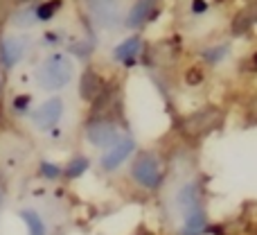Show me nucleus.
I'll list each match as a JSON object with an SVG mask.
<instances>
[{"label": "nucleus", "mask_w": 257, "mask_h": 235, "mask_svg": "<svg viewBox=\"0 0 257 235\" xmlns=\"http://www.w3.org/2000/svg\"><path fill=\"white\" fill-rule=\"evenodd\" d=\"M199 82H201V75L196 70L187 72V84H199Z\"/></svg>", "instance_id": "obj_22"}, {"label": "nucleus", "mask_w": 257, "mask_h": 235, "mask_svg": "<svg viewBox=\"0 0 257 235\" xmlns=\"http://www.w3.org/2000/svg\"><path fill=\"white\" fill-rule=\"evenodd\" d=\"M0 201H3V197H0Z\"/></svg>", "instance_id": "obj_25"}, {"label": "nucleus", "mask_w": 257, "mask_h": 235, "mask_svg": "<svg viewBox=\"0 0 257 235\" xmlns=\"http://www.w3.org/2000/svg\"><path fill=\"white\" fill-rule=\"evenodd\" d=\"M25 39H18V36H5L0 41V61L5 68H14L25 54Z\"/></svg>", "instance_id": "obj_8"}, {"label": "nucleus", "mask_w": 257, "mask_h": 235, "mask_svg": "<svg viewBox=\"0 0 257 235\" xmlns=\"http://www.w3.org/2000/svg\"><path fill=\"white\" fill-rule=\"evenodd\" d=\"M205 9H208V3H205V0H194V3H192V12L194 14H203Z\"/></svg>", "instance_id": "obj_21"}, {"label": "nucleus", "mask_w": 257, "mask_h": 235, "mask_svg": "<svg viewBox=\"0 0 257 235\" xmlns=\"http://www.w3.org/2000/svg\"><path fill=\"white\" fill-rule=\"evenodd\" d=\"M176 201H178V208H181L183 215H190V213H194V210H203V206H201V192H199L196 183H187L185 188H181Z\"/></svg>", "instance_id": "obj_9"}, {"label": "nucleus", "mask_w": 257, "mask_h": 235, "mask_svg": "<svg viewBox=\"0 0 257 235\" xmlns=\"http://www.w3.org/2000/svg\"><path fill=\"white\" fill-rule=\"evenodd\" d=\"M21 219L25 222L27 233H30V235H45V233H48V228H45V222L41 219V215L36 213V210H32V208L21 210Z\"/></svg>", "instance_id": "obj_14"}, {"label": "nucleus", "mask_w": 257, "mask_h": 235, "mask_svg": "<svg viewBox=\"0 0 257 235\" xmlns=\"http://www.w3.org/2000/svg\"><path fill=\"white\" fill-rule=\"evenodd\" d=\"M228 54V45H217V48H208L203 52V59L208 63H219Z\"/></svg>", "instance_id": "obj_18"}, {"label": "nucleus", "mask_w": 257, "mask_h": 235, "mask_svg": "<svg viewBox=\"0 0 257 235\" xmlns=\"http://www.w3.org/2000/svg\"><path fill=\"white\" fill-rule=\"evenodd\" d=\"M133 149H136V142H133L131 138H117V140L106 149V154L102 156V168L106 170V172L120 168L128 156L133 154Z\"/></svg>", "instance_id": "obj_7"}, {"label": "nucleus", "mask_w": 257, "mask_h": 235, "mask_svg": "<svg viewBox=\"0 0 257 235\" xmlns=\"http://www.w3.org/2000/svg\"><path fill=\"white\" fill-rule=\"evenodd\" d=\"M151 16H154V0H138L126 16V27L136 30V27L145 25Z\"/></svg>", "instance_id": "obj_11"}, {"label": "nucleus", "mask_w": 257, "mask_h": 235, "mask_svg": "<svg viewBox=\"0 0 257 235\" xmlns=\"http://www.w3.org/2000/svg\"><path fill=\"white\" fill-rule=\"evenodd\" d=\"M0 89H3V82H0Z\"/></svg>", "instance_id": "obj_24"}, {"label": "nucleus", "mask_w": 257, "mask_h": 235, "mask_svg": "<svg viewBox=\"0 0 257 235\" xmlns=\"http://www.w3.org/2000/svg\"><path fill=\"white\" fill-rule=\"evenodd\" d=\"M72 75H75V66H72L70 57H66V54H50L41 63L39 72H36V82L45 91H59L72 80Z\"/></svg>", "instance_id": "obj_1"}, {"label": "nucleus", "mask_w": 257, "mask_h": 235, "mask_svg": "<svg viewBox=\"0 0 257 235\" xmlns=\"http://www.w3.org/2000/svg\"><path fill=\"white\" fill-rule=\"evenodd\" d=\"M255 63H257V54H255Z\"/></svg>", "instance_id": "obj_23"}, {"label": "nucleus", "mask_w": 257, "mask_h": 235, "mask_svg": "<svg viewBox=\"0 0 257 235\" xmlns=\"http://www.w3.org/2000/svg\"><path fill=\"white\" fill-rule=\"evenodd\" d=\"M219 124H221V113H219L217 109H201V111L192 113V116H187L183 120L181 129L187 136L196 138V136H203V133L217 129Z\"/></svg>", "instance_id": "obj_3"}, {"label": "nucleus", "mask_w": 257, "mask_h": 235, "mask_svg": "<svg viewBox=\"0 0 257 235\" xmlns=\"http://www.w3.org/2000/svg\"><path fill=\"white\" fill-rule=\"evenodd\" d=\"M95 23L104 30H113L120 21V0H88Z\"/></svg>", "instance_id": "obj_4"}, {"label": "nucleus", "mask_w": 257, "mask_h": 235, "mask_svg": "<svg viewBox=\"0 0 257 235\" xmlns=\"http://www.w3.org/2000/svg\"><path fill=\"white\" fill-rule=\"evenodd\" d=\"M208 226V219H205V210H194L190 215H183V228L181 235H201Z\"/></svg>", "instance_id": "obj_13"}, {"label": "nucleus", "mask_w": 257, "mask_h": 235, "mask_svg": "<svg viewBox=\"0 0 257 235\" xmlns=\"http://www.w3.org/2000/svg\"><path fill=\"white\" fill-rule=\"evenodd\" d=\"M253 23H257V5L248 7L246 12H241L239 16L235 18V25H232V27H235V32L239 34V32H246V30H248Z\"/></svg>", "instance_id": "obj_15"}, {"label": "nucleus", "mask_w": 257, "mask_h": 235, "mask_svg": "<svg viewBox=\"0 0 257 235\" xmlns=\"http://www.w3.org/2000/svg\"><path fill=\"white\" fill-rule=\"evenodd\" d=\"M140 48H142L140 36H131V39L122 41V43L113 50V59L126 63V66H133V63H136V57L140 54Z\"/></svg>", "instance_id": "obj_10"}, {"label": "nucleus", "mask_w": 257, "mask_h": 235, "mask_svg": "<svg viewBox=\"0 0 257 235\" xmlns=\"http://www.w3.org/2000/svg\"><path fill=\"white\" fill-rule=\"evenodd\" d=\"M86 136L95 147H111L117 140V124L111 120H93L86 127Z\"/></svg>", "instance_id": "obj_6"}, {"label": "nucleus", "mask_w": 257, "mask_h": 235, "mask_svg": "<svg viewBox=\"0 0 257 235\" xmlns=\"http://www.w3.org/2000/svg\"><path fill=\"white\" fill-rule=\"evenodd\" d=\"M131 174L142 188H149V190L158 188L160 181H163V170H160L158 161H156L154 156H149V154H142V156H138V159L133 161Z\"/></svg>", "instance_id": "obj_2"}, {"label": "nucleus", "mask_w": 257, "mask_h": 235, "mask_svg": "<svg viewBox=\"0 0 257 235\" xmlns=\"http://www.w3.org/2000/svg\"><path fill=\"white\" fill-rule=\"evenodd\" d=\"M41 174L48 179H57L59 174H61V170H59L54 163H41Z\"/></svg>", "instance_id": "obj_19"}, {"label": "nucleus", "mask_w": 257, "mask_h": 235, "mask_svg": "<svg viewBox=\"0 0 257 235\" xmlns=\"http://www.w3.org/2000/svg\"><path fill=\"white\" fill-rule=\"evenodd\" d=\"M102 80H99V75L95 70H86L84 75H81V82H79V95L81 100H86V102H93L95 98L99 95V91H102Z\"/></svg>", "instance_id": "obj_12"}, {"label": "nucleus", "mask_w": 257, "mask_h": 235, "mask_svg": "<svg viewBox=\"0 0 257 235\" xmlns=\"http://www.w3.org/2000/svg\"><path fill=\"white\" fill-rule=\"evenodd\" d=\"M59 7H61V0H50V3L39 5V7L34 9V18L36 21H50V18L59 12Z\"/></svg>", "instance_id": "obj_16"}, {"label": "nucleus", "mask_w": 257, "mask_h": 235, "mask_svg": "<svg viewBox=\"0 0 257 235\" xmlns=\"http://www.w3.org/2000/svg\"><path fill=\"white\" fill-rule=\"evenodd\" d=\"M86 170H88V159H86V156H77V159H72L70 163L66 165V177L77 179V177H81Z\"/></svg>", "instance_id": "obj_17"}, {"label": "nucleus", "mask_w": 257, "mask_h": 235, "mask_svg": "<svg viewBox=\"0 0 257 235\" xmlns=\"http://www.w3.org/2000/svg\"><path fill=\"white\" fill-rule=\"evenodd\" d=\"M61 116H63V102L59 98H50L32 113V122L36 124V129L48 131V129H52L61 120Z\"/></svg>", "instance_id": "obj_5"}, {"label": "nucleus", "mask_w": 257, "mask_h": 235, "mask_svg": "<svg viewBox=\"0 0 257 235\" xmlns=\"http://www.w3.org/2000/svg\"><path fill=\"white\" fill-rule=\"evenodd\" d=\"M27 104H30V98H27V95L14 100V109H16V113H25L27 111Z\"/></svg>", "instance_id": "obj_20"}]
</instances>
